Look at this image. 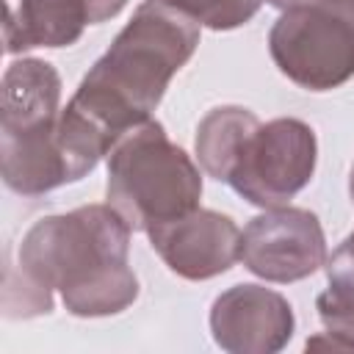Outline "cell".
Returning <instances> with one entry per match:
<instances>
[{
    "label": "cell",
    "mask_w": 354,
    "mask_h": 354,
    "mask_svg": "<svg viewBox=\"0 0 354 354\" xmlns=\"http://www.w3.org/2000/svg\"><path fill=\"white\" fill-rule=\"evenodd\" d=\"M130 232L111 205H83L39 218L19 243L17 266L6 268V315H47L53 290L77 318L127 310L138 296V279L127 263Z\"/></svg>",
    "instance_id": "obj_1"
},
{
    "label": "cell",
    "mask_w": 354,
    "mask_h": 354,
    "mask_svg": "<svg viewBox=\"0 0 354 354\" xmlns=\"http://www.w3.org/2000/svg\"><path fill=\"white\" fill-rule=\"evenodd\" d=\"M199 47V25L163 0H144L105 55L86 72L66 108L105 144L149 119L171 77Z\"/></svg>",
    "instance_id": "obj_2"
},
{
    "label": "cell",
    "mask_w": 354,
    "mask_h": 354,
    "mask_svg": "<svg viewBox=\"0 0 354 354\" xmlns=\"http://www.w3.org/2000/svg\"><path fill=\"white\" fill-rule=\"evenodd\" d=\"M108 205L133 232L180 218L199 207L202 174L160 122L147 119L122 133L108 149Z\"/></svg>",
    "instance_id": "obj_3"
},
{
    "label": "cell",
    "mask_w": 354,
    "mask_h": 354,
    "mask_svg": "<svg viewBox=\"0 0 354 354\" xmlns=\"http://www.w3.org/2000/svg\"><path fill=\"white\" fill-rule=\"evenodd\" d=\"M268 50L279 72L307 91H329L354 77V22L324 0L282 11Z\"/></svg>",
    "instance_id": "obj_4"
},
{
    "label": "cell",
    "mask_w": 354,
    "mask_h": 354,
    "mask_svg": "<svg viewBox=\"0 0 354 354\" xmlns=\"http://www.w3.org/2000/svg\"><path fill=\"white\" fill-rule=\"evenodd\" d=\"M315 158L318 141L307 122L293 116L260 122L246 136L227 185L249 205L282 207L313 180Z\"/></svg>",
    "instance_id": "obj_5"
},
{
    "label": "cell",
    "mask_w": 354,
    "mask_h": 354,
    "mask_svg": "<svg viewBox=\"0 0 354 354\" xmlns=\"http://www.w3.org/2000/svg\"><path fill=\"white\" fill-rule=\"evenodd\" d=\"M238 260L266 282H299L326 263V235L304 207H268L243 227Z\"/></svg>",
    "instance_id": "obj_6"
},
{
    "label": "cell",
    "mask_w": 354,
    "mask_h": 354,
    "mask_svg": "<svg viewBox=\"0 0 354 354\" xmlns=\"http://www.w3.org/2000/svg\"><path fill=\"white\" fill-rule=\"evenodd\" d=\"M288 299L263 285H232L210 307V332L230 354H274L293 337Z\"/></svg>",
    "instance_id": "obj_7"
},
{
    "label": "cell",
    "mask_w": 354,
    "mask_h": 354,
    "mask_svg": "<svg viewBox=\"0 0 354 354\" xmlns=\"http://www.w3.org/2000/svg\"><path fill=\"white\" fill-rule=\"evenodd\" d=\"M152 249L183 279H213L232 268L241 254L238 224L216 210L196 207L180 218L147 230Z\"/></svg>",
    "instance_id": "obj_8"
},
{
    "label": "cell",
    "mask_w": 354,
    "mask_h": 354,
    "mask_svg": "<svg viewBox=\"0 0 354 354\" xmlns=\"http://www.w3.org/2000/svg\"><path fill=\"white\" fill-rule=\"evenodd\" d=\"M127 0H3L6 53L33 47H69L88 25L113 19Z\"/></svg>",
    "instance_id": "obj_9"
},
{
    "label": "cell",
    "mask_w": 354,
    "mask_h": 354,
    "mask_svg": "<svg viewBox=\"0 0 354 354\" xmlns=\"http://www.w3.org/2000/svg\"><path fill=\"white\" fill-rule=\"evenodd\" d=\"M61 77L53 64L22 58L8 64L3 75L0 133H22L58 119Z\"/></svg>",
    "instance_id": "obj_10"
},
{
    "label": "cell",
    "mask_w": 354,
    "mask_h": 354,
    "mask_svg": "<svg viewBox=\"0 0 354 354\" xmlns=\"http://www.w3.org/2000/svg\"><path fill=\"white\" fill-rule=\"evenodd\" d=\"M260 124V119L241 105H218L213 108L196 127V160L199 166L218 183H227L232 166L241 155L246 136Z\"/></svg>",
    "instance_id": "obj_11"
},
{
    "label": "cell",
    "mask_w": 354,
    "mask_h": 354,
    "mask_svg": "<svg viewBox=\"0 0 354 354\" xmlns=\"http://www.w3.org/2000/svg\"><path fill=\"white\" fill-rule=\"evenodd\" d=\"M315 310L326 332L321 337H310L307 348L354 351V290L329 285L315 299Z\"/></svg>",
    "instance_id": "obj_12"
},
{
    "label": "cell",
    "mask_w": 354,
    "mask_h": 354,
    "mask_svg": "<svg viewBox=\"0 0 354 354\" xmlns=\"http://www.w3.org/2000/svg\"><path fill=\"white\" fill-rule=\"evenodd\" d=\"M163 3L191 17L199 28L232 30L246 25L260 11L263 0H163Z\"/></svg>",
    "instance_id": "obj_13"
},
{
    "label": "cell",
    "mask_w": 354,
    "mask_h": 354,
    "mask_svg": "<svg viewBox=\"0 0 354 354\" xmlns=\"http://www.w3.org/2000/svg\"><path fill=\"white\" fill-rule=\"evenodd\" d=\"M324 3H329V6H335L337 11H343L351 22H354V0H324Z\"/></svg>",
    "instance_id": "obj_14"
},
{
    "label": "cell",
    "mask_w": 354,
    "mask_h": 354,
    "mask_svg": "<svg viewBox=\"0 0 354 354\" xmlns=\"http://www.w3.org/2000/svg\"><path fill=\"white\" fill-rule=\"evenodd\" d=\"M268 6H274V8H282V11H288V8H296V6H304V3H310V0H266Z\"/></svg>",
    "instance_id": "obj_15"
},
{
    "label": "cell",
    "mask_w": 354,
    "mask_h": 354,
    "mask_svg": "<svg viewBox=\"0 0 354 354\" xmlns=\"http://www.w3.org/2000/svg\"><path fill=\"white\" fill-rule=\"evenodd\" d=\"M348 194H351V202H354V166H351V177H348Z\"/></svg>",
    "instance_id": "obj_16"
}]
</instances>
